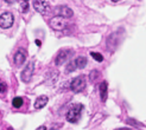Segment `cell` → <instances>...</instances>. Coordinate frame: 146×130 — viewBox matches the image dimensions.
Instances as JSON below:
<instances>
[{"mask_svg": "<svg viewBox=\"0 0 146 130\" xmlns=\"http://www.w3.org/2000/svg\"><path fill=\"white\" fill-rule=\"evenodd\" d=\"M118 33H112L109 37L107 38V50H111V51H114L115 47L118 46V37H116Z\"/></svg>", "mask_w": 146, "mask_h": 130, "instance_id": "30bf717a", "label": "cell"}, {"mask_svg": "<svg viewBox=\"0 0 146 130\" xmlns=\"http://www.w3.org/2000/svg\"><path fill=\"white\" fill-rule=\"evenodd\" d=\"M112 1L113 3H116V1H120V0H112Z\"/></svg>", "mask_w": 146, "mask_h": 130, "instance_id": "603a6c76", "label": "cell"}, {"mask_svg": "<svg viewBox=\"0 0 146 130\" xmlns=\"http://www.w3.org/2000/svg\"><path fill=\"white\" fill-rule=\"evenodd\" d=\"M36 130H46V128H45L44 125H40V127H38L37 129H36Z\"/></svg>", "mask_w": 146, "mask_h": 130, "instance_id": "ffe728a7", "label": "cell"}, {"mask_svg": "<svg viewBox=\"0 0 146 130\" xmlns=\"http://www.w3.org/2000/svg\"><path fill=\"white\" fill-rule=\"evenodd\" d=\"M7 130H12V129H11V128H9V129H7Z\"/></svg>", "mask_w": 146, "mask_h": 130, "instance_id": "d4e9b609", "label": "cell"}, {"mask_svg": "<svg viewBox=\"0 0 146 130\" xmlns=\"http://www.w3.org/2000/svg\"><path fill=\"white\" fill-rule=\"evenodd\" d=\"M14 23V17L11 12H4L0 14V27L7 30V28H11L12 25Z\"/></svg>", "mask_w": 146, "mask_h": 130, "instance_id": "3957f363", "label": "cell"}, {"mask_svg": "<svg viewBox=\"0 0 146 130\" xmlns=\"http://www.w3.org/2000/svg\"><path fill=\"white\" fill-rule=\"evenodd\" d=\"M99 92H100V98L102 102H106L107 100V96H108V85L106 82H102L99 85Z\"/></svg>", "mask_w": 146, "mask_h": 130, "instance_id": "8fae6325", "label": "cell"}, {"mask_svg": "<svg viewBox=\"0 0 146 130\" xmlns=\"http://www.w3.org/2000/svg\"><path fill=\"white\" fill-rule=\"evenodd\" d=\"M72 53H74V51L70 50V49H63V50H61V51L58 52L57 56H56V59H55L56 65H63L65 62L70 58Z\"/></svg>", "mask_w": 146, "mask_h": 130, "instance_id": "8992f818", "label": "cell"}, {"mask_svg": "<svg viewBox=\"0 0 146 130\" xmlns=\"http://www.w3.org/2000/svg\"><path fill=\"white\" fill-rule=\"evenodd\" d=\"M75 63H76L77 69H84L86 65H87V58L83 56H80L75 59Z\"/></svg>", "mask_w": 146, "mask_h": 130, "instance_id": "4fadbf2b", "label": "cell"}, {"mask_svg": "<svg viewBox=\"0 0 146 130\" xmlns=\"http://www.w3.org/2000/svg\"><path fill=\"white\" fill-rule=\"evenodd\" d=\"M54 13H55V16L62 17V18H65V19H70L72 17V14H74V12H72V10L70 9V7L65 6V5L55 7Z\"/></svg>", "mask_w": 146, "mask_h": 130, "instance_id": "5b68a950", "label": "cell"}, {"mask_svg": "<svg viewBox=\"0 0 146 130\" xmlns=\"http://www.w3.org/2000/svg\"><path fill=\"white\" fill-rule=\"evenodd\" d=\"M116 130H131L129 128H119V129H116Z\"/></svg>", "mask_w": 146, "mask_h": 130, "instance_id": "7402d4cb", "label": "cell"}, {"mask_svg": "<svg viewBox=\"0 0 146 130\" xmlns=\"http://www.w3.org/2000/svg\"><path fill=\"white\" fill-rule=\"evenodd\" d=\"M50 26L56 31H61V30H64V28L68 26V23H67V19L65 18L55 16L50 20Z\"/></svg>", "mask_w": 146, "mask_h": 130, "instance_id": "52a82bcc", "label": "cell"}, {"mask_svg": "<svg viewBox=\"0 0 146 130\" xmlns=\"http://www.w3.org/2000/svg\"><path fill=\"white\" fill-rule=\"evenodd\" d=\"M23 103H24V100H23V98L21 97H14L13 98V100H12V105H13V108H20L21 105H23Z\"/></svg>", "mask_w": 146, "mask_h": 130, "instance_id": "5bb4252c", "label": "cell"}, {"mask_svg": "<svg viewBox=\"0 0 146 130\" xmlns=\"http://www.w3.org/2000/svg\"><path fill=\"white\" fill-rule=\"evenodd\" d=\"M26 56H27V53H26L25 50L19 49L13 56L14 65H16V66H20V65H23L25 63V60H26Z\"/></svg>", "mask_w": 146, "mask_h": 130, "instance_id": "9c48e42d", "label": "cell"}, {"mask_svg": "<svg viewBox=\"0 0 146 130\" xmlns=\"http://www.w3.org/2000/svg\"><path fill=\"white\" fill-rule=\"evenodd\" d=\"M6 90H7L6 84H5V83H3V82H0V93H5V92H6Z\"/></svg>", "mask_w": 146, "mask_h": 130, "instance_id": "d6986e66", "label": "cell"}, {"mask_svg": "<svg viewBox=\"0 0 146 130\" xmlns=\"http://www.w3.org/2000/svg\"><path fill=\"white\" fill-rule=\"evenodd\" d=\"M33 71H35V64L32 62L27 63V65L23 69L20 74V78L24 83H30V81L32 79V75H33Z\"/></svg>", "mask_w": 146, "mask_h": 130, "instance_id": "277c9868", "label": "cell"}, {"mask_svg": "<svg viewBox=\"0 0 146 130\" xmlns=\"http://www.w3.org/2000/svg\"><path fill=\"white\" fill-rule=\"evenodd\" d=\"M32 5H33V9L40 14H45L50 9L48 0H33Z\"/></svg>", "mask_w": 146, "mask_h": 130, "instance_id": "ba28073f", "label": "cell"}, {"mask_svg": "<svg viewBox=\"0 0 146 130\" xmlns=\"http://www.w3.org/2000/svg\"><path fill=\"white\" fill-rule=\"evenodd\" d=\"M50 130H58L57 128H52V129H50Z\"/></svg>", "mask_w": 146, "mask_h": 130, "instance_id": "cb8c5ba5", "label": "cell"}, {"mask_svg": "<svg viewBox=\"0 0 146 130\" xmlns=\"http://www.w3.org/2000/svg\"><path fill=\"white\" fill-rule=\"evenodd\" d=\"M29 10V0H21V4H20V11L25 13Z\"/></svg>", "mask_w": 146, "mask_h": 130, "instance_id": "e0dca14e", "label": "cell"}, {"mask_svg": "<svg viewBox=\"0 0 146 130\" xmlns=\"http://www.w3.org/2000/svg\"><path fill=\"white\" fill-rule=\"evenodd\" d=\"M48 102H49L48 96H45V95L39 96L35 102V109H42V108H44Z\"/></svg>", "mask_w": 146, "mask_h": 130, "instance_id": "7c38bea8", "label": "cell"}, {"mask_svg": "<svg viewBox=\"0 0 146 130\" xmlns=\"http://www.w3.org/2000/svg\"><path fill=\"white\" fill-rule=\"evenodd\" d=\"M76 69H77V66H76L75 60H70V62L68 63V65H67V68H65V72H67V74H69V72H72V71L76 70Z\"/></svg>", "mask_w": 146, "mask_h": 130, "instance_id": "9a60e30c", "label": "cell"}, {"mask_svg": "<svg viewBox=\"0 0 146 130\" xmlns=\"http://www.w3.org/2000/svg\"><path fill=\"white\" fill-rule=\"evenodd\" d=\"M100 76V72L98 70H93L90 74H89V81L90 82H95L96 81V78Z\"/></svg>", "mask_w": 146, "mask_h": 130, "instance_id": "2e32d148", "label": "cell"}, {"mask_svg": "<svg viewBox=\"0 0 146 130\" xmlns=\"http://www.w3.org/2000/svg\"><path fill=\"white\" fill-rule=\"evenodd\" d=\"M90 56H92L93 58L95 59L96 62H102V60H104V57H102V54H101V53H98V52H92V53H90Z\"/></svg>", "mask_w": 146, "mask_h": 130, "instance_id": "ac0fdd59", "label": "cell"}, {"mask_svg": "<svg viewBox=\"0 0 146 130\" xmlns=\"http://www.w3.org/2000/svg\"><path fill=\"white\" fill-rule=\"evenodd\" d=\"M5 1H6L7 4H13L14 1H16V0H5Z\"/></svg>", "mask_w": 146, "mask_h": 130, "instance_id": "44dd1931", "label": "cell"}, {"mask_svg": "<svg viewBox=\"0 0 146 130\" xmlns=\"http://www.w3.org/2000/svg\"><path fill=\"white\" fill-rule=\"evenodd\" d=\"M86 78L84 76H78L75 77L72 81L70 82V90L75 93H78L86 89Z\"/></svg>", "mask_w": 146, "mask_h": 130, "instance_id": "7a4b0ae2", "label": "cell"}, {"mask_svg": "<svg viewBox=\"0 0 146 130\" xmlns=\"http://www.w3.org/2000/svg\"><path fill=\"white\" fill-rule=\"evenodd\" d=\"M82 110H83L82 104H78V103L72 104L70 106V109L68 110L67 115H65V118H67V121L70 122V123H77V121L81 117Z\"/></svg>", "mask_w": 146, "mask_h": 130, "instance_id": "6da1fadb", "label": "cell"}]
</instances>
